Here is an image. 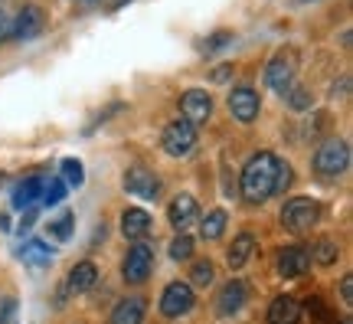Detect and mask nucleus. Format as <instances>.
<instances>
[{"instance_id": "f257e3e1", "label": "nucleus", "mask_w": 353, "mask_h": 324, "mask_svg": "<svg viewBox=\"0 0 353 324\" xmlns=\"http://www.w3.org/2000/svg\"><path fill=\"white\" fill-rule=\"evenodd\" d=\"M278 161L272 151H259L249 158V164L242 167V180H239V190L242 197L249 203H265L268 197H275V177H278Z\"/></svg>"}, {"instance_id": "f03ea898", "label": "nucleus", "mask_w": 353, "mask_h": 324, "mask_svg": "<svg viewBox=\"0 0 353 324\" xmlns=\"http://www.w3.org/2000/svg\"><path fill=\"white\" fill-rule=\"evenodd\" d=\"M321 220V203L307 197H291L285 207H281V226L294 233V236H301V233H311Z\"/></svg>"}, {"instance_id": "7ed1b4c3", "label": "nucleus", "mask_w": 353, "mask_h": 324, "mask_svg": "<svg viewBox=\"0 0 353 324\" xmlns=\"http://www.w3.org/2000/svg\"><path fill=\"white\" fill-rule=\"evenodd\" d=\"M350 167V144L343 137H327L314 151V174L317 177H341Z\"/></svg>"}, {"instance_id": "20e7f679", "label": "nucleus", "mask_w": 353, "mask_h": 324, "mask_svg": "<svg viewBox=\"0 0 353 324\" xmlns=\"http://www.w3.org/2000/svg\"><path fill=\"white\" fill-rule=\"evenodd\" d=\"M298 50L294 46H285V50H278L268 66H265V86L275 88V92H285V88L294 82V75H298Z\"/></svg>"}, {"instance_id": "39448f33", "label": "nucleus", "mask_w": 353, "mask_h": 324, "mask_svg": "<svg viewBox=\"0 0 353 324\" xmlns=\"http://www.w3.org/2000/svg\"><path fill=\"white\" fill-rule=\"evenodd\" d=\"M161 144H164V151L170 158H187L190 151L196 148V125H190L187 118H176V122H170L164 128Z\"/></svg>"}, {"instance_id": "423d86ee", "label": "nucleus", "mask_w": 353, "mask_h": 324, "mask_svg": "<svg viewBox=\"0 0 353 324\" xmlns=\"http://www.w3.org/2000/svg\"><path fill=\"white\" fill-rule=\"evenodd\" d=\"M151 269H154V249L141 239V242H134V246L128 249L125 265H121V275H125L128 285H141V282H148Z\"/></svg>"}, {"instance_id": "0eeeda50", "label": "nucleus", "mask_w": 353, "mask_h": 324, "mask_svg": "<svg viewBox=\"0 0 353 324\" xmlns=\"http://www.w3.org/2000/svg\"><path fill=\"white\" fill-rule=\"evenodd\" d=\"M229 112H232L236 122L252 125L255 118H259V112H262V99H259V92H255L252 86L232 88V92H229Z\"/></svg>"}, {"instance_id": "6e6552de", "label": "nucleus", "mask_w": 353, "mask_h": 324, "mask_svg": "<svg viewBox=\"0 0 353 324\" xmlns=\"http://www.w3.org/2000/svg\"><path fill=\"white\" fill-rule=\"evenodd\" d=\"M196 305V295H193V288L187 282H170L164 288V295H161V314L164 318H180V314H187L190 308Z\"/></svg>"}, {"instance_id": "1a4fd4ad", "label": "nucleus", "mask_w": 353, "mask_h": 324, "mask_svg": "<svg viewBox=\"0 0 353 324\" xmlns=\"http://www.w3.org/2000/svg\"><path fill=\"white\" fill-rule=\"evenodd\" d=\"M125 190L141 200H157L161 197V177L154 174V171H148L144 164H134L125 174Z\"/></svg>"}, {"instance_id": "9d476101", "label": "nucleus", "mask_w": 353, "mask_h": 324, "mask_svg": "<svg viewBox=\"0 0 353 324\" xmlns=\"http://www.w3.org/2000/svg\"><path fill=\"white\" fill-rule=\"evenodd\" d=\"M180 112H183V118H187L190 125H203L213 115V99L203 88H190V92H183V99H180Z\"/></svg>"}, {"instance_id": "9b49d317", "label": "nucleus", "mask_w": 353, "mask_h": 324, "mask_svg": "<svg viewBox=\"0 0 353 324\" xmlns=\"http://www.w3.org/2000/svg\"><path fill=\"white\" fill-rule=\"evenodd\" d=\"M43 30H46V13L33 3H26L23 10L13 17V37L17 39H37Z\"/></svg>"}, {"instance_id": "f8f14e48", "label": "nucleus", "mask_w": 353, "mask_h": 324, "mask_svg": "<svg viewBox=\"0 0 353 324\" xmlns=\"http://www.w3.org/2000/svg\"><path fill=\"white\" fill-rule=\"evenodd\" d=\"M245 298H249V285H245L242 278L226 282V285H223V292H219V301H216V312H219V318L236 314L242 305H245Z\"/></svg>"}, {"instance_id": "ddd939ff", "label": "nucleus", "mask_w": 353, "mask_h": 324, "mask_svg": "<svg viewBox=\"0 0 353 324\" xmlns=\"http://www.w3.org/2000/svg\"><path fill=\"white\" fill-rule=\"evenodd\" d=\"M311 269V256L307 249L301 246H288V249L278 252V275H285V278H298Z\"/></svg>"}, {"instance_id": "4468645a", "label": "nucleus", "mask_w": 353, "mask_h": 324, "mask_svg": "<svg viewBox=\"0 0 353 324\" xmlns=\"http://www.w3.org/2000/svg\"><path fill=\"white\" fill-rule=\"evenodd\" d=\"M144 318H148V301L141 298V295L121 298L112 312V324H144Z\"/></svg>"}, {"instance_id": "2eb2a0df", "label": "nucleus", "mask_w": 353, "mask_h": 324, "mask_svg": "<svg viewBox=\"0 0 353 324\" xmlns=\"http://www.w3.org/2000/svg\"><path fill=\"white\" fill-rule=\"evenodd\" d=\"M167 216H170V223H174L176 229H187V226L200 216V207H196V200L190 197V193H176V197L170 200Z\"/></svg>"}, {"instance_id": "dca6fc26", "label": "nucleus", "mask_w": 353, "mask_h": 324, "mask_svg": "<svg viewBox=\"0 0 353 324\" xmlns=\"http://www.w3.org/2000/svg\"><path fill=\"white\" fill-rule=\"evenodd\" d=\"M121 233H125L131 242H141V239L151 233V216L141 210V207L125 210V213H121Z\"/></svg>"}, {"instance_id": "f3484780", "label": "nucleus", "mask_w": 353, "mask_h": 324, "mask_svg": "<svg viewBox=\"0 0 353 324\" xmlns=\"http://www.w3.org/2000/svg\"><path fill=\"white\" fill-rule=\"evenodd\" d=\"M301 321V305L291 295H278L268 305V324H298Z\"/></svg>"}, {"instance_id": "a211bd4d", "label": "nucleus", "mask_w": 353, "mask_h": 324, "mask_svg": "<svg viewBox=\"0 0 353 324\" xmlns=\"http://www.w3.org/2000/svg\"><path fill=\"white\" fill-rule=\"evenodd\" d=\"M95 282H99V269H95V262H79L76 269L69 272L65 288H69L72 295H85V292L95 288Z\"/></svg>"}, {"instance_id": "6ab92c4d", "label": "nucleus", "mask_w": 353, "mask_h": 324, "mask_svg": "<svg viewBox=\"0 0 353 324\" xmlns=\"http://www.w3.org/2000/svg\"><path fill=\"white\" fill-rule=\"evenodd\" d=\"M43 180H46L43 174H33V177H26V180H20L17 190H13V207H20V210L33 207L39 200V193H43Z\"/></svg>"}, {"instance_id": "aec40b11", "label": "nucleus", "mask_w": 353, "mask_h": 324, "mask_svg": "<svg viewBox=\"0 0 353 324\" xmlns=\"http://www.w3.org/2000/svg\"><path fill=\"white\" fill-rule=\"evenodd\" d=\"M252 249H255V236L252 233H239V236L232 239L229 252H226L229 269H242V265L249 262V256H252Z\"/></svg>"}, {"instance_id": "412c9836", "label": "nucleus", "mask_w": 353, "mask_h": 324, "mask_svg": "<svg viewBox=\"0 0 353 324\" xmlns=\"http://www.w3.org/2000/svg\"><path fill=\"white\" fill-rule=\"evenodd\" d=\"M20 256H23V262H30L33 269H39V265H46V262L52 259V249L46 242H39V239H26Z\"/></svg>"}, {"instance_id": "4be33fe9", "label": "nucleus", "mask_w": 353, "mask_h": 324, "mask_svg": "<svg viewBox=\"0 0 353 324\" xmlns=\"http://www.w3.org/2000/svg\"><path fill=\"white\" fill-rule=\"evenodd\" d=\"M226 220H229L226 210H210L200 223V236L203 239H219L223 233H226Z\"/></svg>"}, {"instance_id": "5701e85b", "label": "nucleus", "mask_w": 353, "mask_h": 324, "mask_svg": "<svg viewBox=\"0 0 353 324\" xmlns=\"http://www.w3.org/2000/svg\"><path fill=\"white\" fill-rule=\"evenodd\" d=\"M285 99H288V105L294 108V112H311V105H314L311 88H307V86H298V82H291V86L285 88Z\"/></svg>"}, {"instance_id": "b1692460", "label": "nucleus", "mask_w": 353, "mask_h": 324, "mask_svg": "<svg viewBox=\"0 0 353 324\" xmlns=\"http://www.w3.org/2000/svg\"><path fill=\"white\" fill-rule=\"evenodd\" d=\"M65 193H69V187H65L63 177H46V180H43V193H39V200H43L46 207H56Z\"/></svg>"}, {"instance_id": "393cba45", "label": "nucleus", "mask_w": 353, "mask_h": 324, "mask_svg": "<svg viewBox=\"0 0 353 324\" xmlns=\"http://www.w3.org/2000/svg\"><path fill=\"white\" fill-rule=\"evenodd\" d=\"M337 256H341V246H337L330 236H324V239H317L314 242V256H311V259H314L317 265H334Z\"/></svg>"}, {"instance_id": "a878e982", "label": "nucleus", "mask_w": 353, "mask_h": 324, "mask_svg": "<svg viewBox=\"0 0 353 324\" xmlns=\"http://www.w3.org/2000/svg\"><path fill=\"white\" fill-rule=\"evenodd\" d=\"M72 226H76V216H72V213L56 216V220L50 223V239H56V242H65V239L72 236Z\"/></svg>"}, {"instance_id": "bb28decb", "label": "nucleus", "mask_w": 353, "mask_h": 324, "mask_svg": "<svg viewBox=\"0 0 353 324\" xmlns=\"http://www.w3.org/2000/svg\"><path fill=\"white\" fill-rule=\"evenodd\" d=\"M229 43H232V33H229V30H216L213 37H206L200 43V53L203 56H216L219 50H226Z\"/></svg>"}, {"instance_id": "cd10ccee", "label": "nucleus", "mask_w": 353, "mask_h": 324, "mask_svg": "<svg viewBox=\"0 0 353 324\" xmlns=\"http://www.w3.org/2000/svg\"><path fill=\"white\" fill-rule=\"evenodd\" d=\"M190 278H193V285H213V278H216V269H213V262L210 259H200V262H193V269H190Z\"/></svg>"}, {"instance_id": "c85d7f7f", "label": "nucleus", "mask_w": 353, "mask_h": 324, "mask_svg": "<svg viewBox=\"0 0 353 324\" xmlns=\"http://www.w3.org/2000/svg\"><path fill=\"white\" fill-rule=\"evenodd\" d=\"M63 180H65V187H79L85 180V167H82L79 158H65L63 161Z\"/></svg>"}, {"instance_id": "c756f323", "label": "nucleus", "mask_w": 353, "mask_h": 324, "mask_svg": "<svg viewBox=\"0 0 353 324\" xmlns=\"http://www.w3.org/2000/svg\"><path fill=\"white\" fill-rule=\"evenodd\" d=\"M190 256H193V239L180 233V236L170 242V259H174V262H187Z\"/></svg>"}, {"instance_id": "7c9ffc66", "label": "nucleus", "mask_w": 353, "mask_h": 324, "mask_svg": "<svg viewBox=\"0 0 353 324\" xmlns=\"http://www.w3.org/2000/svg\"><path fill=\"white\" fill-rule=\"evenodd\" d=\"M291 187V164L278 161V177H275V193H285Z\"/></svg>"}, {"instance_id": "2f4dec72", "label": "nucleus", "mask_w": 353, "mask_h": 324, "mask_svg": "<svg viewBox=\"0 0 353 324\" xmlns=\"http://www.w3.org/2000/svg\"><path fill=\"white\" fill-rule=\"evenodd\" d=\"M10 37H13V20L3 10H0V43H7Z\"/></svg>"}, {"instance_id": "473e14b6", "label": "nucleus", "mask_w": 353, "mask_h": 324, "mask_svg": "<svg viewBox=\"0 0 353 324\" xmlns=\"http://www.w3.org/2000/svg\"><path fill=\"white\" fill-rule=\"evenodd\" d=\"M341 298L347 301V305L353 301V275H343L341 278Z\"/></svg>"}, {"instance_id": "72a5a7b5", "label": "nucleus", "mask_w": 353, "mask_h": 324, "mask_svg": "<svg viewBox=\"0 0 353 324\" xmlns=\"http://www.w3.org/2000/svg\"><path fill=\"white\" fill-rule=\"evenodd\" d=\"M210 79H213V82H226V79H232V66H219V69H213Z\"/></svg>"}, {"instance_id": "f704fd0d", "label": "nucleus", "mask_w": 353, "mask_h": 324, "mask_svg": "<svg viewBox=\"0 0 353 324\" xmlns=\"http://www.w3.org/2000/svg\"><path fill=\"white\" fill-rule=\"evenodd\" d=\"M33 223H37V210H26L23 220H20V233H23V229H30Z\"/></svg>"}, {"instance_id": "c9c22d12", "label": "nucleus", "mask_w": 353, "mask_h": 324, "mask_svg": "<svg viewBox=\"0 0 353 324\" xmlns=\"http://www.w3.org/2000/svg\"><path fill=\"white\" fill-rule=\"evenodd\" d=\"M125 3H128V0H118V7H125Z\"/></svg>"}]
</instances>
